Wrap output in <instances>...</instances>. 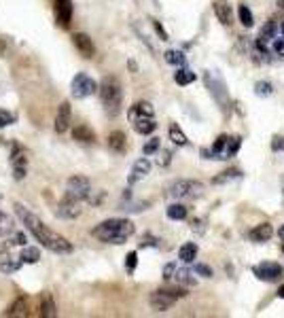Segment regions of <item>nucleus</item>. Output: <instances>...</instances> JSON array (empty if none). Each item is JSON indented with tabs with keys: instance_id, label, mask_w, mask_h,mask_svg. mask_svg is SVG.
<instances>
[{
	"instance_id": "34",
	"label": "nucleus",
	"mask_w": 284,
	"mask_h": 318,
	"mask_svg": "<svg viewBox=\"0 0 284 318\" xmlns=\"http://www.w3.org/2000/svg\"><path fill=\"white\" fill-rule=\"evenodd\" d=\"M238 15H240V23H242V26L250 28L252 23H255V17H252V11L248 9L246 4H242V6H240V9H238Z\"/></svg>"
},
{
	"instance_id": "31",
	"label": "nucleus",
	"mask_w": 284,
	"mask_h": 318,
	"mask_svg": "<svg viewBox=\"0 0 284 318\" xmlns=\"http://www.w3.org/2000/svg\"><path fill=\"white\" fill-rule=\"evenodd\" d=\"M195 73L193 70H189V68H178L176 73H174V81L178 85H189V83H193L195 81Z\"/></svg>"
},
{
	"instance_id": "48",
	"label": "nucleus",
	"mask_w": 284,
	"mask_h": 318,
	"mask_svg": "<svg viewBox=\"0 0 284 318\" xmlns=\"http://www.w3.org/2000/svg\"><path fill=\"white\" fill-rule=\"evenodd\" d=\"M140 246L144 248V246H159V242L155 240V238H151V236H144V240L140 242Z\"/></svg>"
},
{
	"instance_id": "52",
	"label": "nucleus",
	"mask_w": 284,
	"mask_h": 318,
	"mask_svg": "<svg viewBox=\"0 0 284 318\" xmlns=\"http://www.w3.org/2000/svg\"><path fill=\"white\" fill-rule=\"evenodd\" d=\"M278 236H280V240H282V242H284V225H282V227H280V232H278Z\"/></svg>"
},
{
	"instance_id": "24",
	"label": "nucleus",
	"mask_w": 284,
	"mask_h": 318,
	"mask_svg": "<svg viewBox=\"0 0 284 318\" xmlns=\"http://www.w3.org/2000/svg\"><path fill=\"white\" fill-rule=\"evenodd\" d=\"M242 178V172L240 170H225V172H220L218 176L212 178V185H225V182H231V180H240Z\"/></svg>"
},
{
	"instance_id": "18",
	"label": "nucleus",
	"mask_w": 284,
	"mask_h": 318,
	"mask_svg": "<svg viewBox=\"0 0 284 318\" xmlns=\"http://www.w3.org/2000/svg\"><path fill=\"white\" fill-rule=\"evenodd\" d=\"M134 123V130H136L138 134H142V136H146V134H153L157 130V123L153 117H136L132 119Z\"/></svg>"
},
{
	"instance_id": "11",
	"label": "nucleus",
	"mask_w": 284,
	"mask_h": 318,
	"mask_svg": "<svg viewBox=\"0 0 284 318\" xmlns=\"http://www.w3.org/2000/svg\"><path fill=\"white\" fill-rule=\"evenodd\" d=\"M72 43L76 47V51L83 55V58H93V53H96V47H93L91 38L85 34V32H74L72 36Z\"/></svg>"
},
{
	"instance_id": "7",
	"label": "nucleus",
	"mask_w": 284,
	"mask_h": 318,
	"mask_svg": "<svg viewBox=\"0 0 284 318\" xmlns=\"http://www.w3.org/2000/svg\"><path fill=\"white\" fill-rule=\"evenodd\" d=\"M91 193V182L85 176H70L66 182V200L72 202H81V200H89Z\"/></svg>"
},
{
	"instance_id": "45",
	"label": "nucleus",
	"mask_w": 284,
	"mask_h": 318,
	"mask_svg": "<svg viewBox=\"0 0 284 318\" xmlns=\"http://www.w3.org/2000/svg\"><path fill=\"white\" fill-rule=\"evenodd\" d=\"M274 51H276V55L284 58V38H276L274 41Z\"/></svg>"
},
{
	"instance_id": "5",
	"label": "nucleus",
	"mask_w": 284,
	"mask_h": 318,
	"mask_svg": "<svg viewBox=\"0 0 284 318\" xmlns=\"http://www.w3.org/2000/svg\"><path fill=\"white\" fill-rule=\"evenodd\" d=\"M185 295H187L185 289H157L148 295V306H151L155 312H165V310H170Z\"/></svg>"
},
{
	"instance_id": "51",
	"label": "nucleus",
	"mask_w": 284,
	"mask_h": 318,
	"mask_svg": "<svg viewBox=\"0 0 284 318\" xmlns=\"http://www.w3.org/2000/svg\"><path fill=\"white\" fill-rule=\"evenodd\" d=\"M278 297H280V299H284V284H282L280 289H278Z\"/></svg>"
},
{
	"instance_id": "26",
	"label": "nucleus",
	"mask_w": 284,
	"mask_h": 318,
	"mask_svg": "<svg viewBox=\"0 0 284 318\" xmlns=\"http://www.w3.org/2000/svg\"><path fill=\"white\" fill-rule=\"evenodd\" d=\"M227 140H229V136H225V134L214 140V145H212V159H227V157H225Z\"/></svg>"
},
{
	"instance_id": "39",
	"label": "nucleus",
	"mask_w": 284,
	"mask_h": 318,
	"mask_svg": "<svg viewBox=\"0 0 284 318\" xmlns=\"http://www.w3.org/2000/svg\"><path fill=\"white\" fill-rule=\"evenodd\" d=\"M26 242H28V238H26L23 232H13L9 236V244L11 246H26Z\"/></svg>"
},
{
	"instance_id": "35",
	"label": "nucleus",
	"mask_w": 284,
	"mask_h": 318,
	"mask_svg": "<svg viewBox=\"0 0 284 318\" xmlns=\"http://www.w3.org/2000/svg\"><path fill=\"white\" fill-rule=\"evenodd\" d=\"M240 145H242L240 136H233V138H229V140H227L225 157H233V155H235V153H238V151H240Z\"/></svg>"
},
{
	"instance_id": "25",
	"label": "nucleus",
	"mask_w": 284,
	"mask_h": 318,
	"mask_svg": "<svg viewBox=\"0 0 284 318\" xmlns=\"http://www.w3.org/2000/svg\"><path fill=\"white\" fill-rule=\"evenodd\" d=\"M165 214H168V219H172V221H183V219H187L189 210H187V206H183V204H170L168 210H165Z\"/></svg>"
},
{
	"instance_id": "14",
	"label": "nucleus",
	"mask_w": 284,
	"mask_h": 318,
	"mask_svg": "<svg viewBox=\"0 0 284 318\" xmlns=\"http://www.w3.org/2000/svg\"><path fill=\"white\" fill-rule=\"evenodd\" d=\"M55 17L62 28H66L72 17V0H55Z\"/></svg>"
},
{
	"instance_id": "22",
	"label": "nucleus",
	"mask_w": 284,
	"mask_h": 318,
	"mask_svg": "<svg viewBox=\"0 0 284 318\" xmlns=\"http://www.w3.org/2000/svg\"><path fill=\"white\" fill-rule=\"evenodd\" d=\"M41 316H45V318H53V316H58V308H55L53 297L49 295V293H43V301H41Z\"/></svg>"
},
{
	"instance_id": "46",
	"label": "nucleus",
	"mask_w": 284,
	"mask_h": 318,
	"mask_svg": "<svg viewBox=\"0 0 284 318\" xmlns=\"http://www.w3.org/2000/svg\"><path fill=\"white\" fill-rule=\"evenodd\" d=\"M191 229H193V232L204 234V221H202V219H193V221H191Z\"/></svg>"
},
{
	"instance_id": "3",
	"label": "nucleus",
	"mask_w": 284,
	"mask_h": 318,
	"mask_svg": "<svg viewBox=\"0 0 284 318\" xmlns=\"http://www.w3.org/2000/svg\"><path fill=\"white\" fill-rule=\"evenodd\" d=\"M100 91V100L102 104H104V110L115 117L121 113V100H123V91H121V83L117 81L115 77H104L102 79V83L98 87Z\"/></svg>"
},
{
	"instance_id": "41",
	"label": "nucleus",
	"mask_w": 284,
	"mask_h": 318,
	"mask_svg": "<svg viewBox=\"0 0 284 318\" xmlns=\"http://www.w3.org/2000/svg\"><path fill=\"white\" fill-rule=\"evenodd\" d=\"M193 272H195L197 276H204V278H210V276H212V269H210L208 265H204V263H197V265L193 267Z\"/></svg>"
},
{
	"instance_id": "33",
	"label": "nucleus",
	"mask_w": 284,
	"mask_h": 318,
	"mask_svg": "<svg viewBox=\"0 0 284 318\" xmlns=\"http://www.w3.org/2000/svg\"><path fill=\"white\" fill-rule=\"evenodd\" d=\"M174 278H176V282H180V284H195V278L191 276V269H187V267H180V269H176V274H174Z\"/></svg>"
},
{
	"instance_id": "40",
	"label": "nucleus",
	"mask_w": 284,
	"mask_h": 318,
	"mask_svg": "<svg viewBox=\"0 0 284 318\" xmlns=\"http://www.w3.org/2000/svg\"><path fill=\"white\" fill-rule=\"evenodd\" d=\"M136 263H138V252L136 250H132L128 257H125V269H128V272L132 274L134 269H136Z\"/></svg>"
},
{
	"instance_id": "19",
	"label": "nucleus",
	"mask_w": 284,
	"mask_h": 318,
	"mask_svg": "<svg viewBox=\"0 0 284 318\" xmlns=\"http://www.w3.org/2000/svg\"><path fill=\"white\" fill-rule=\"evenodd\" d=\"M108 149H113L115 153H125V149H128V138H125V134L121 130H115L108 134Z\"/></svg>"
},
{
	"instance_id": "13",
	"label": "nucleus",
	"mask_w": 284,
	"mask_h": 318,
	"mask_svg": "<svg viewBox=\"0 0 284 318\" xmlns=\"http://www.w3.org/2000/svg\"><path fill=\"white\" fill-rule=\"evenodd\" d=\"M212 9H214L216 19L223 23V26H231L233 23V11H231V4L227 2V0H214Z\"/></svg>"
},
{
	"instance_id": "36",
	"label": "nucleus",
	"mask_w": 284,
	"mask_h": 318,
	"mask_svg": "<svg viewBox=\"0 0 284 318\" xmlns=\"http://www.w3.org/2000/svg\"><path fill=\"white\" fill-rule=\"evenodd\" d=\"M255 93L259 95V98H265V95L274 93V87H272V83H267V81H259L255 85Z\"/></svg>"
},
{
	"instance_id": "37",
	"label": "nucleus",
	"mask_w": 284,
	"mask_h": 318,
	"mask_svg": "<svg viewBox=\"0 0 284 318\" xmlns=\"http://www.w3.org/2000/svg\"><path fill=\"white\" fill-rule=\"evenodd\" d=\"M15 121H17V117H15L11 110H4L0 108V127H6V125H13Z\"/></svg>"
},
{
	"instance_id": "15",
	"label": "nucleus",
	"mask_w": 284,
	"mask_h": 318,
	"mask_svg": "<svg viewBox=\"0 0 284 318\" xmlns=\"http://www.w3.org/2000/svg\"><path fill=\"white\" fill-rule=\"evenodd\" d=\"M148 172H151V161L142 157V159H138V161L132 165V172H130V176H128V182H130V185H136L138 180L146 178Z\"/></svg>"
},
{
	"instance_id": "4",
	"label": "nucleus",
	"mask_w": 284,
	"mask_h": 318,
	"mask_svg": "<svg viewBox=\"0 0 284 318\" xmlns=\"http://www.w3.org/2000/svg\"><path fill=\"white\" fill-rule=\"evenodd\" d=\"M204 81H206V87L210 89V95L216 100V104L220 106V110H223L225 115H229V93H227V85L223 81V77H220L218 73H212V70H208L206 75H204Z\"/></svg>"
},
{
	"instance_id": "1",
	"label": "nucleus",
	"mask_w": 284,
	"mask_h": 318,
	"mask_svg": "<svg viewBox=\"0 0 284 318\" xmlns=\"http://www.w3.org/2000/svg\"><path fill=\"white\" fill-rule=\"evenodd\" d=\"M15 214H17L19 221L23 223V225H26L28 232L32 234L36 240L41 242V246H45L47 250L58 252V254H68V252H72V244H70L64 236L51 232V229L47 227L45 223L38 219L34 212H30L23 204H15Z\"/></svg>"
},
{
	"instance_id": "6",
	"label": "nucleus",
	"mask_w": 284,
	"mask_h": 318,
	"mask_svg": "<svg viewBox=\"0 0 284 318\" xmlns=\"http://www.w3.org/2000/svg\"><path fill=\"white\" fill-rule=\"evenodd\" d=\"M204 193V185L197 180H189V178H180L174 180L168 187V195L174 197V200H195Z\"/></svg>"
},
{
	"instance_id": "8",
	"label": "nucleus",
	"mask_w": 284,
	"mask_h": 318,
	"mask_svg": "<svg viewBox=\"0 0 284 318\" xmlns=\"http://www.w3.org/2000/svg\"><path fill=\"white\" fill-rule=\"evenodd\" d=\"M72 95L78 100H83V98H89L91 93H96L98 91V83L93 81V79L89 75H85V73H78L74 79H72Z\"/></svg>"
},
{
	"instance_id": "30",
	"label": "nucleus",
	"mask_w": 284,
	"mask_h": 318,
	"mask_svg": "<svg viewBox=\"0 0 284 318\" xmlns=\"http://www.w3.org/2000/svg\"><path fill=\"white\" fill-rule=\"evenodd\" d=\"M170 140L174 142L176 147H187L189 145V140H187V136L183 134V130L176 125V123H172L170 125Z\"/></svg>"
},
{
	"instance_id": "10",
	"label": "nucleus",
	"mask_w": 284,
	"mask_h": 318,
	"mask_svg": "<svg viewBox=\"0 0 284 318\" xmlns=\"http://www.w3.org/2000/svg\"><path fill=\"white\" fill-rule=\"evenodd\" d=\"M70 121H72V110H70V102H62L58 108V115H55V132L64 134L68 132Z\"/></svg>"
},
{
	"instance_id": "16",
	"label": "nucleus",
	"mask_w": 284,
	"mask_h": 318,
	"mask_svg": "<svg viewBox=\"0 0 284 318\" xmlns=\"http://www.w3.org/2000/svg\"><path fill=\"white\" fill-rule=\"evenodd\" d=\"M272 236H274V227L270 225V223H261V225H257L255 229H250L248 232V238L252 242H257V244L267 242Z\"/></svg>"
},
{
	"instance_id": "23",
	"label": "nucleus",
	"mask_w": 284,
	"mask_h": 318,
	"mask_svg": "<svg viewBox=\"0 0 284 318\" xmlns=\"http://www.w3.org/2000/svg\"><path fill=\"white\" fill-rule=\"evenodd\" d=\"M19 257H21L23 263H30V265H32V263H38V261H41V250H38L36 246H23Z\"/></svg>"
},
{
	"instance_id": "43",
	"label": "nucleus",
	"mask_w": 284,
	"mask_h": 318,
	"mask_svg": "<svg viewBox=\"0 0 284 318\" xmlns=\"http://www.w3.org/2000/svg\"><path fill=\"white\" fill-rule=\"evenodd\" d=\"M26 165H13V178L15 180H23L26 178Z\"/></svg>"
},
{
	"instance_id": "42",
	"label": "nucleus",
	"mask_w": 284,
	"mask_h": 318,
	"mask_svg": "<svg viewBox=\"0 0 284 318\" xmlns=\"http://www.w3.org/2000/svg\"><path fill=\"white\" fill-rule=\"evenodd\" d=\"M176 263H168L163 267V280H172V278H174V274H176Z\"/></svg>"
},
{
	"instance_id": "20",
	"label": "nucleus",
	"mask_w": 284,
	"mask_h": 318,
	"mask_svg": "<svg viewBox=\"0 0 284 318\" xmlns=\"http://www.w3.org/2000/svg\"><path fill=\"white\" fill-rule=\"evenodd\" d=\"M155 115V108L151 102H136L130 110V119H136V117H153Z\"/></svg>"
},
{
	"instance_id": "54",
	"label": "nucleus",
	"mask_w": 284,
	"mask_h": 318,
	"mask_svg": "<svg viewBox=\"0 0 284 318\" xmlns=\"http://www.w3.org/2000/svg\"><path fill=\"white\" fill-rule=\"evenodd\" d=\"M282 191H284V174H282Z\"/></svg>"
},
{
	"instance_id": "9",
	"label": "nucleus",
	"mask_w": 284,
	"mask_h": 318,
	"mask_svg": "<svg viewBox=\"0 0 284 318\" xmlns=\"http://www.w3.org/2000/svg\"><path fill=\"white\" fill-rule=\"evenodd\" d=\"M252 272H255V276L259 278V280L263 282H276L282 278V265L278 263H272V261H263V263H259L252 267Z\"/></svg>"
},
{
	"instance_id": "50",
	"label": "nucleus",
	"mask_w": 284,
	"mask_h": 318,
	"mask_svg": "<svg viewBox=\"0 0 284 318\" xmlns=\"http://www.w3.org/2000/svg\"><path fill=\"white\" fill-rule=\"evenodd\" d=\"M155 30L157 32H159V34H161V38H163V41H168V34H165V30L159 26V21H155Z\"/></svg>"
},
{
	"instance_id": "44",
	"label": "nucleus",
	"mask_w": 284,
	"mask_h": 318,
	"mask_svg": "<svg viewBox=\"0 0 284 318\" xmlns=\"http://www.w3.org/2000/svg\"><path fill=\"white\" fill-rule=\"evenodd\" d=\"M274 30H276V23H267V26H263V30H261V38H272L274 36Z\"/></svg>"
},
{
	"instance_id": "28",
	"label": "nucleus",
	"mask_w": 284,
	"mask_h": 318,
	"mask_svg": "<svg viewBox=\"0 0 284 318\" xmlns=\"http://www.w3.org/2000/svg\"><path fill=\"white\" fill-rule=\"evenodd\" d=\"M6 316H28V299L19 297L11 306V310H6Z\"/></svg>"
},
{
	"instance_id": "29",
	"label": "nucleus",
	"mask_w": 284,
	"mask_h": 318,
	"mask_svg": "<svg viewBox=\"0 0 284 318\" xmlns=\"http://www.w3.org/2000/svg\"><path fill=\"white\" fill-rule=\"evenodd\" d=\"M72 136H74V140H78V142H93V132L89 130L87 125H76L74 130H72Z\"/></svg>"
},
{
	"instance_id": "32",
	"label": "nucleus",
	"mask_w": 284,
	"mask_h": 318,
	"mask_svg": "<svg viewBox=\"0 0 284 318\" xmlns=\"http://www.w3.org/2000/svg\"><path fill=\"white\" fill-rule=\"evenodd\" d=\"M165 62L172 64V66H183L185 64V53L183 51H176V49H170V51H165Z\"/></svg>"
},
{
	"instance_id": "27",
	"label": "nucleus",
	"mask_w": 284,
	"mask_h": 318,
	"mask_svg": "<svg viewBox=\"0 0 284 318\" xmlns=\"http://www.w3.org/2000/svg\"><path fill=\"white\" fill-rule=\"evenodd\" d=\"M15 232V221L6 212H0V238H6Z\"/></svg>"
},
{
	"instance_id": "17",
	"label": "nucleus",
	"mask_w": 284,
	"mask_h": 318,
	"mask_svg": "<svg viewBox=\"0 0 284 318\" xmlns=\"http://www.w3.org/2000/svg\"><path fill=\"white\" fill-rule=\"evenodd\" d=\"M21 263H23L21 257H13L11 252L0 254V272L2 274H15L21 267Z\"/></svg>"
},
{
	"instance_id": "21",
	"label": "nucleus",
	"mask_w": 284,
	"mask_h": 318,
	"mask_svg": "<svg viewBox=\"0 0 284 318\" xmlns=\"http://www.w3.org/2000/svg\"><path fill=\"white\" fill-rule=\"evenodd\" d=\"M178 259L183 261V263H193V261L197 259V244L195 242H187L180 246L178 250Z\"/></svg>"
},
{
	"instance_id": "38",
	"label": "nucleus",
	"mask_w": 284,
	"mask_h": 318,
	"mask_svg": "<svg viewBox=\"0 0 284 318\" xmlns=\"http://www.w3.org/2000/svg\"><path fill=\"white\" fill-rule=\"evenodd\" d=\"M159 147H161L159 138H151L144 147H142V153H144V155H153V153H157V151H159Z\"/></svg>"
},
{
	"instance_id": "12",
	"label": "nucleus",
	"mask_w": 284,
	"mask_h": 318,
	"mask_svg": "<svg viewBox=\"0 0 284 318\" xmlns=\"http://www.w3.org/2000/svg\"><path fill=\"white\" fill-rule=\"evenodd\" d=\"M53 214L58 219H64V221H72L81 214V208H78V202H72V200H64L58 208L53 210Z\"/></svg>"
},
{
	"instance_id": "2",
	"label": "nucleus",
	"mask_w": 284,
	"mask_h": 318,
	"mask_svg": "<svg viewBox=\"0 0 284 318\" xmlns=\"http://www.w3.org/2000/svg\"><path fill=\"white\" fill-rule=\"evenodd\" d=\"M136 227L130 219H108L102 221L98 227L91 229V236L106 244H125L130 236H134Z\"/></svg>"
},
{
	"instance_id": "49",
	"label": "nucleus",
	"mask_w": 284,
	"mask_h": 318,
	"mask_svg": "<svg viewBox=\"0 0 284 318\" xmlns=\"http://www.w3.org/2000/svg\"><path fill=\"white\" fill-rule=\"evenodd\" d=\"M272 149H274V151H284V138L276 136L274 142H272Z\"/></svg>"
},
{
	"instance_id": "53",
	"label": "nucleus",
	"mask_w": 284,
	"mask_h": 318,
	"mask_svg": "<svg viewBox=\"0 0 284 318\" xmlns=\"http://www.w3.org/2000/svg\"><path fill=\"white\" fill-rule=\"evenodd\" d=\"M280 32H282V34H284V21H282V26H280Z\"/></svg>"
},
{
	"instance_id": "47",
	"label": "nucleus",
	"mask_w": 284,
	"mask_h": 318,
	"mask_svg": "<svg viewBox=\"0 0 284 318\" xmlns=\"http://www.w3.org/2000/svg\"><path fill=\"white\" fill-rule=\"evenodd\" d=\"M170 157H172V153H170V151H163V153H161V157L157 159V163H159V165H168V163H170Z\"/></svg>"
}]
</instances>
